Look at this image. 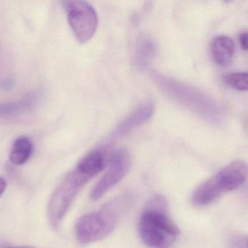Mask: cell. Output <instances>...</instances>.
<instances>
[{
	"mask_svg": "<svg viewBox=\"0 0 248 248\" xmlns=\"http://www.w3.org/2000/svg\"><path fill=\"white\" fill-rule=\"evenodd\" d=\"M152 77L164 93L203 120L217 124L223 121L220 107L201 90L158 72H152Z\"/></svg>",
	"mask_w": 248,
	"mask_h": 248,
	"instance_id": "6da1fadb",
	"label": "cell"
},
{
	"mask_svg": "<svg viewBox=\"0 0 248 248\" xmlns=\"http://www.w3.org/2000/svg\"><path fill=\"white\" fill-rule=\"evenodd\" d=\"M131 202L130 194H123L98 211L81 217L75 227L78 241L83 244L92 243L109 235L128 210Z\"/></svg>",
	"mask_w": 248,
	"mask_h": 248,
	"instance_id": "7a4b0ae2",
	"label": "cell"
},
{
	"mask_svg": "<svg viewBox=\"0 0 248 248\" xmlns=\"http://www.w3.org/2000/svg\"><path fill=\"white\" fill-rule=\"evenodd\" d=\"M140 237L151 248H166L179 234V229L170 218L166 200L152 197L145 207L139 222Z\"/></svg>",
	"mask_w": 248,
	"mask_h": 248,
	"instance_id": "3957f363",
	"label": "cell"
},
{
	"mask_svg": "<svg viewBox=\"0 0 248 248\" xmlns=\"http://www.w3.org/2000/svg\"><path fill=\"white\" fill-rule=\"evenodd\" d=\"M247 177L246 163L240 160L232 162L200 184L193 192L191 202L196 207L207 205L226 193L240 187Z\"/></svg>",
	"mask_w": 248,
	"mask_h": 248,
	"instance_id": "277c9868",
	"label": "cell"
},
{
	"mask_svg": "<svg viewBox=\"0 0 248 248\" xmlns=\"http://www.w3.org/2000/svg\"><path fill=\"white\" fill-rule=\"evenodd\" d=\"M92 178L75 167L62 180L53 191L47 206L49 222L53 228L59 226L78 193Z\"/></svg>",
	"mask_w": 248,
	"mask_h": 248,
	"instance_id": "5b68a950",
	"label": "cell"
},
{
	"mask_svg": "<svg viewBox=\"0 0 248 248\" xmlns=\"http://www.w3.org/2000/svg\"><path fill=\"white\" fill-rule=\"evenodd\" d=\"M68 22L79 43L89 42L98 28V14L95 8L85 1H63Z\"/></svg>",
	"mask_w": 248,
	"mask_h": 248,
	"instance_id": "8992f818",
	"label": "cell"
},
{
	"mask_svg": "<svg viewBox=\"0 0 248 248\" xmlns=\"http://www.w3.org/2000/svg\"><path fill=\"white\" fill-rule=\"evenodd\" d=\"M131 164V155L128 149L122 147L114 151L110 159L108 170L91 191V200H99L120 182L130 170Z\"/></svg>",
	"mask_w": 248,
	"mask_h": 248,
	"instance_id": "52a82bcc",
	"label": "cell"
},
{
	"mask_svg": "<svg viewBox=\"0 0 248 248\" xmlns=\"http://www.w3.org/2000/svg\"><path fill=\"white\" fill-rule=\"evenodd\" d=\"M155 110L152 101L143 103L124 119L108 136V142L117 140L149 120Z\"/></svg>",
	"mask_w": 248,
	"mask_h": 248,
	"instance_id": "ba28073f",
	"label": "cell"
},
{
	"mask_svg": "<svg viewBox=\"0 0 248 248\" xmlns=\"http://www.w3.org/2000/svg\"><path fill=\"white\" fill-rule=\"evenodd\" d=\"M234 49L233 40L228 36H217L210 45L212 58L220 66H227L232 62Z\"/></svg>",
	"mask_w": 248,
	"mask_h": 248,
	"instance_id": "9c48e42d",
	"label": "cell"
},
{
	"mask_svg": "<svg viewBox=\"0 0 248 248\" xmlns=\"http://www.w3.org/2000/svg\"><path fill=\"white\" fill-rule=\"evenodd\" d=\"M105 166L104 153L100 150H94L87 154L77 165L76 168L84 173L93 178L99 173Z\"/></svg>",
	"mask_w": 248,
	"mask_h": 248,
	"instance_id": "30bf717a",
	"label": "cell"
},
{
	"mask_svg": "<svg viewBox=\"0 0 248 248\" xmlns=\"http://www.w3.org/2000/svg\"><path fill=\"white\" fill-rule=\"evenodd\" d=\"M37 98V95H31L19 101L0 104V118H12L21 115L34 107Z\"/></svg>",
	"mask_w": 248,
	"mask_h": 248,
	"instance_id": "8fae6325",
	"label": "cell"
},
{
	"mask_svg": "<svg viewBox=\"0 0 248 248\" xmlns=\"http://www.w3.org/2000/svg\"><path fill=\"white\" fill-rule=\"evenodd\" d=\"M33 145L29 138H18L13 145L10 160L15 165H22L30 159L32 153Z\"/></svg>",
	"mask_w": 248,
	"mask_h": 248,
	"instance_id": "7c38bea8",
	"label": "cell"
},
{
	"mask_svg": "<svg viewBox=\"0 0 248 248\" xmlns=\"http://www.w3.org/2000/svg\"><path fill=\"white\" fill-rule=\"evenodd\" d=\"M156 52L155 43L149 38H143L138 45L135 56V65L139 69H145L153 59Z\"/></svg>",
	"mask_w": 248,
	"mask_h": 248,
	"instance_id": "4fadbf2b",
	"label": "cell"
},
{
	"mask_svg": "<svg viewBox=\"0 0 248 248\" xmlns=\"http://www.w3.org/2000/svg\"><path fill=\"white\" fill-rule=\"evenodd\" d=\"M224 81L229 87L245 91L248 90V73L247 72H235L224 77Z\"/></svg>",
	"mask_w": 248,
	"mask_h": 248,
	"instance_id": "5bb4252c",
	"label": "cell"
},
{
	"mask_svg": "<svg viewBox=\"0 0 248 248\" xmlns=\"http://www.w3.org/2000/svg\"><path fill=\"white\" fill-rule=\"evenodd\" d=\"M230 244L232 248H248V238L246 236L237 235L232 237Z\"/></svg>",
	"mask_w": 248,
	"mask_h": 248,
	"instance_id": "9a60e30c",
	"label": "cell"
},
{
	"mask_svg": "<svg viewBox=\"0 0 248 248\" xmlns=\"http://www.w3.org/2000/svg\"><path fill=\"white\" fill-rule=\"evenodd\" d=\"M239 43L243 50H248V33L242 32L239 35Z\"/></svg>",
	"mask_w": 248,
	"mask_h": 248,
	"instance_id": "2e32d148",
	"label": "cell"
},
{
	"mask_svg": "<svg viewBox=\"0 0 248 248\" xmlns=\"http://www.w3.org/2000/svg\"><path fill=\"white\" fill-rule=\"evenodd\" d=\"M7 183L5 180L2 177H0V197L3 194L6 188Z\"/></svg>",
	"mask_w": 248,
	"mask_h": 248,
	"instance_id": "e0dca14e",
	"label": "cell"
},
{
	"mask_svg": "<svg viewBox=\"0 0 248 248\" xmlns=\"http://www.w3.org/2000/svg\"><path fill=\"white\" fill-rule=\"evenodd\" d=\"M0 248H35L32 246H5V245H0Z\"/></svg>",
	"mask_w": 248,
	"mask_h": 248,
	"instance_id": "ac0fdd59",
	"label": "cell"
}]
</instances>
